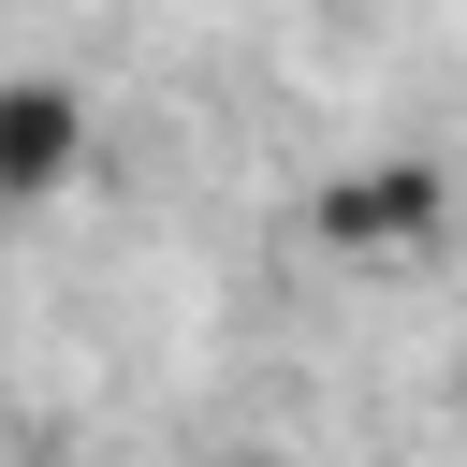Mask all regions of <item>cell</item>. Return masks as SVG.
Here are the masks:
<instances>
[{"label": "cell", "instance_id": "1", "mask_svg": "<svg viewBox=\"0 0 467 467\" xmlns=\"http://www.w3.org/2000/svg\"><path fill=\"white\" fill-rule=\"evenodd\" d=\"M306 234H321L336 263H438V248L467 234V190H452V161L379 146V161H336V175L306 190Z\"/></svg>", "mask_w": 467, "mask_h": 467}, {"label": "cell", "instance_id": "2", "mask_svg": "<svg viewBox=\"0 0 467 467\" xmlns=\"http://www.w3.org/2000/svg\"><path fill=\"white\" fill-rule=\"evenodd\" d=\"M88 88L73 73H0V219H29V204H58L73 175H88Z\"/></svg>", "mask_w": 467, "mask_h": 467}, {"label": "cell", "instance_id": "3", "mask_svg": "<svg viewBox=\"0 0 467 467\" xmlns=\"http://www.w3.org/2000/svg\"><path fill=\"white\" fill-rule=\"evenodd\" d=\"M234 467H292V452H234Z\"/></svg>", "mask_w": 467, "mask_h": 467}, {"label": "cell", "instance_id": "4", "mask_svg": "<svg viewBox=\"0 0 467 467\" xmlns=\"http://www.w3.org/2000/svg\"><path fill=\"white\" fill-rule=\"evenodd\" d=\"M452 379H467V336H452Z\"/></svg>", "mask_w": 467, "mask_h": 467}]
</instances>
